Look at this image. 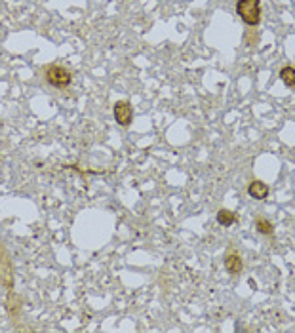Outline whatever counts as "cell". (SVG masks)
Returning a JSON list of instances; mask_svg holds the SVG:
<instances>
[{
  "mask_svg": "<svg viewBox=\"0 0 295 333\" xmlns=\"http://www.w3.org/2000/svg\"><path fill=\"white\" fill-rule=\"evenodd\" d=\"M236 221V217H234V213L230 211V209H225L221 208L219 211H217V223L223 227H230L232 223Z\"/></svg>",
  "mask_w": 295,
  "mask_h": 333,
  "instance_id": "obj_6",
  "label": "cell"
},
{
  "mask_svg": "<svg viewBox=\"0 0 295 333\" xmlns=\"http://www.w3.org/2000/svg\"><path fill=\"white\" fill-rule=\"evenodd\" d=\"M46 80H48L54 88H67L71 80H73V75L67 71L65 67L59 65H50L46 69Z\"/></svg>",
  "mask_w": 295,
  "mask_h": 333,
  "instance_id": "obj_2",
  "label": "cell"
},
{
  "mask_svg": "<svg viewBox=\"0 0 295 333\" xmlns=\"http://www.w3.org/2000/svg\"><path fill=\"white\" fill-rule=\"evenodd\" d=\"M236 14L246 25H259V21H261V0H238Z\"/></svg>",
  "mask_w": 295,
  "mask_h": 333,
  "instance_id": "obj_1",
  "label": "cell"
},
{
  "mask_svg": "<svg viewBox=\"0 0 295 333\" xmlns=\"http://www.w3.org/2000/svg\"><path fill=\"white\" fill-rule=\"evenodd\" d=\"M248 194L255 200H265L269 196V185L259 181V179H254L252 183L248 185Z\"/></svg>",
  "mask_w": 295,
  "mask_h": 333,
  "instance_id": "obj_4",
  "label": "cell"
},
{
  "mask_svg": "<svg viewBox=\"0 0 295 333\" xmlns=\"http://www.w3.org/2000/svg\"><path fill=\"white\" fill-rule=\"evenodd\" d=\"M115 120L120 126H130L133 120V108L128 101H116L115 103Z\"/></svg>",
  "mask_w": 295,
  "mask_h": 333,
  "instance_id": "obj_3",
  "label": "cell"
},
{
  "mask_svg": "<svg viewBox=\"0 0 295 333\" xmlns=\"http://www.w3.org/2000/svg\"><path fill=\"white\" fill-rule=\"evenodd\" d=\"M225 268H227L229 274H240L242 268H244V261L238 253H229L225 257Z\"/></svg>",
  "mask_w": 295,
  "mask_h": 333,
  "instance_id": "obj_5",
  "label": "cell"
},
{
  "mask_svg": "<svg viewBox=\"0 0 295 333\" xmlns=\"http://www.w3.org/2000/svg\"><path fill=\"white\" fill-rule=\"evenodd\" d=\"M280 80L289 86V88H295V69L293 67H284L280 71Z\"/></svg>",
  "mask_w": 295,
  "mask_h": 333,
  "instance_id": "obj_8",
  "label": "cell"
},
{
  "mask_svg": "<svg viewBox=\"0 0 295 333\" xmlns=\"http://www.w3.org/2000/svg\"><path fill=\"white\" fill-rule=\"evenodd\" d=\"M255 229H257V233L265 234V236H271V234L274 233L272 223L267 221V219H263V217H257V219H255Z\"/></svg>",
  "mask_w": 295,
  "mask_h": 333,
  "instance_id": "obj_7",
  "label": "cell"
}]
</instances>
